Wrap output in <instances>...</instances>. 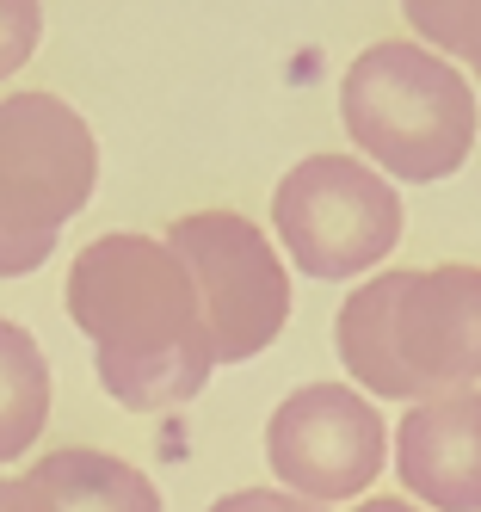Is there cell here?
I'll return each mask as SVG.
<instances>
[{"label": "cell", "mask_w": 481, "mask_h": 512, "mask_svg": "<svg viewBox=\"0 0 481 512\" xmlns=\"http://www.w3.org/2000/svg\"><path fill=\"white\" fill-rule=\"evenodd\" d=\"M31 482L50 494L56 512H161L155 482L136 463L111 457V451H87V445L37 457Z\"/></svg>", "instance_id": "cell-9"}, {"label": "cell", "mask_w": 481, "mask_h": 512, "mask_svg": "<svg viewBox=\"0 0 481 512\" xmlns=\"http://www.w3.org/2000/svg\"><path fill=\"white\" fill-rule=\"evenodd\" d=\"M99 179L87 118L56 93L0 99V278H25L56 253L68 216H81Z\"/></svg>", "instance_id": "cell-4"}, {"label": "cell", "mask_w": 481, "mask_h": 512, "mask_svg": "<svg viewBox=\"0 0 481 512\" xmlns=\"http://www.w3.org/2000/svg\"><path fill=\"white\" fill-rule=\"evenodd\" d=\"M167 247L192 272L216 364H247L284 334L290 278L259 223H247L241 210H192L167 229Z\"/></svg>", "instance_id": "cell-6"}, {"label": "cell", "mask_w": 481, "mask_h": 512, "mask_svg": "<svg viewBox=\"0 0 481 512\" xmlns=\"http://www.w3.org/2000/svg\"><path fill=\"white\" fill-rule=\"evenodd\" d=\"M50 420V364L19 321L0 315V463L37 445Z\"/></svg>", "instance_id": "cell-10"}, {"label": "cell", "mask_w": 481, "mask_h": 512, "mask_svg": "<svg viewBox=\"0 0 481 512\" xmlns=\"http://www.w3.org/2000/svg\"><path fill=\"white\" fill-rule=\"evenodd\" d=\"M210 512H327V506L296 500V494H278V488H241V494H222Z\"/></svg>", "instance_id": "cell-13"}, {"label": "cell", "mask_w": 481, "mask_h": 512, "mask_svg": "<svg viewBox=\"0 0 481 512\" xmlns=\"http://www.w3.org/2000/svg\"><path fill=\"white\" fill-rule=\"evenodd\" d=\"M340 118L358 155L407 186L451 179L475 149V93L426 44L383 38L340 75Z\"/></svg>", "instance_id": "cell-3"}, {"label": "cell", "mask_w": 481, "mask_h": 512, "mask_svg": "<svg viewBox=\"0 0 481 512\" xmlns=\"http://www.w3.org/2000/svg\"><path fill=\"white\" fill-rule=\"evenodd\" d=\"M68 321L93 340V371L130 414L179 408L210 383V334L192 272L155 235H99L68 266Z\"/></svg>", "instance_id": "cell-1"}, {"label": "cell", "mask_w": 481, "mask_h": 512, "mask_svg": "<svg viewBox=\"0 0 481 512\" xmlns=\"http://www.w3.org/2000/svg\"><path fill=\"white\" fill-rule=\"evenodd\" d=\"M340 364L383 401H426L481 383V266L377 272L340 303Z\"/></svg>", "instance_id": "cell-2"}, {"label": "cell", "mask_w": 481, "mask_h": 512, "mask_svg": "<svg viewBox=\"0 0 481 512\" xmlns=\"http://www.w3.org/2000/svg\"><path fill=\"white\" fill-rule=\"evenodd\" d=\"M272 229L309 278L340 284L395 253L401 198L377 167H364L352 155H309L278 179Z\"/></svg>", "instance_id": "cell-5"}, {"label": "cell", "mask_w": 481, "mask_h": 512, "mask_svg": "<svg viewBox=\"0 0 481 512\" xmlns=\"http://www.w3.org/2000/svg\"><path fill=\"white\" fill-rule=\"evenodd\" d=\"M401 13L426 50H438L444 62H469L481 81V0H401Z\"/></svg>", "instance_id": "cell-11"}, {"label": "cell", "mask_w": 481, "mask_h": 512, "mask_svg": "<svg viewBox=\"0 0 481 512\" xmlns=\"http://www.w3.org/2000/svg\"><path fill=\"white\" fill-rule=\"evenodd\" d=\"M352 512H420L414 500H395V494H377V500H358Z\"/></svg>", "instance_id": "cell-15"}, {"label": "cell", "mask_w": 481, "mask_h": 512, "mask_svg": "<svg viewBox=\"0 0 481 512\" xmlns=\"http://www.w3.org/2000/svg\"><path fill=\"white\" fill-rule=\"evenodd\" d=\"M383 414L346 383H303L266 426V463L296 500H358L383 475Z\"/></svg>", "instance_id": "cell-7"}, {"label": "cell", "mask_w": 481, "mask_h": 512, "mask_svg": "<svg viewBox=\"0 0 481 512\" xmlns=\"http://www.w3.org/2000/svg\"><path fill=\"white\" fill-rule=\"evenodd\" d=\"M395 475L438 512H481V389L414 401L395 426Z\"/></svg>", "instance_id": "cell-8"}, {"label": "cell", "mask_w": 481, "mask_h": 512, "mask_svg": "<svg viewBox=\"0 0 481 512\" xmlns=\"http://www.w3.org/2000/svg\"><path fill=\"white\" fill-rule=\"evenodd\" d=\"M0 512H56L31 475H0Z\"/></svg>", "instance_id": "cell-14"}, {"label": "cell", "mask_w": 481, "mask_h": 512, "mask_svg": "<svg viewBox=\"0 0 481 512\" xmlns=\"http://www.w3.org/2000/svg\"><path fill=\"white\" fill-rule=\"evenodd\" d=\"M37 38H44V7L37 0H0V81L31 62Z\"/></svg>", "instance_id": "cell-12"}]
</instances>
